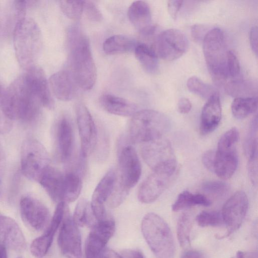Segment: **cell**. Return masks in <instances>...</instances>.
Here are the masks:
<instances>
[{
	"instance_id": "f1b7e54d",
	"label": "cell",
	"mask_w": 258,
	"mask_h": 258,
	"mask_svg": "<svg viewBox=\"0 0 258 258\" xmlns=\"http://www.w3.org/2000/svg\"><path fill=\"white\" fill-rule=\"evenodd\" d=\"M135 54L143 69L148 73L154 74L159 69V61L157 53L146 44H137Z\"/></svg>"
},
{
	"instance_id": "7402d4cb",
	"label": "cell",
	"mask_w": 258,
	"mask_h": 258,
	"mask_svg": "<svg viewBox=\"0 0 258 258\" xmlns=\"http://www.w3.org/2000/svg\"><path fill=\"white\" fill-rule=\"evenodd\" d=\"M127 16L132 25L142 35H149L154 32L151 10L146 2H134L128 8Z\"/></svg>"
},
{
	"instance_id": "8d00e7d4",
	"label": "cell",
	"mask_w": 258,
	"mask_h": 258,
	"mask_svg": "<svg viewBox=\"0 0 258 258\" xmlns=\"http://www.w3.org/2000/svg\"><path fill=\"white\" fill-rule=\"evenodd\" d=\"M186 86L191 92L204 98L208 99L215 92L211 86L205 83L196 76L188 78Z\"/></svg>"
},
{
	"instance_id": "6da1fadb",
	"label": "cell",
	"mask_w": 258,
	"mask_h": 258,
	"mask_svg": "<svg viewBox=\"0 0 258 258\" xmlns=\"http://www.w3.org/2000/svg\"><path fill=\"white\" fill-rule=\"evenodd\" d=\"M70 72L77 86L88 91L94 87L97 70L87 37L78 26L70 27L68 32Z\"/></svg>"
},
{
	"instance_id": "d6a6232c",
	"label": "cell",
	"mask_w": 258,
	"mask_h": 258,
	"mask_svg": "<svg viewBox=\"0 0 258 258\" xmlns=\"http://www.w3.org/2000/svg\"><path fill=\"white\" fill-rule=\"evenodd\" d=\"M72 218L78 226L87 225L91 227L97 222L90 203L84 199H82L78 202Z\"/></svg>"
},
{
	"instance_id": "277c9868",
	"label": "cell",
	"mask_w": 258,
	"mask_h": 258,
	"mask_svg": "<svg viewBox=\"0 0 258 258\" xmlns=\"http://www.w3.org/2000/svg\"><path fill=\"white\" fill-rule=\"evenodd\" d=\"M170 127L169 118L152 109L137 111L129 122L128 137L134 143H146L163 137Z\"/></svg>"
},
{
	"instance_id": "60d3db41",
	"label": "cell",
	"mask_w": 258,
	"mask_h": 258,
	"mask_svg": "<svg viewBox=\"0 0 258 258\" xmlns=\"http://www.w3.org/2000/svg\"><path fill=\"white\" fill-rule=\"evenodd\" d=\"M5 89L0 85V134H5L12 130L13 121L6 115L3 108V99Z\"/></svg>"
},
{
	"instance_id": "f35d334b",
	"label": "cell",
	"mask_w": 258,
	"mask_h": 258,
	"mask_svg": "<svg viewBox=\"0 0 258 258\" xmlns=\"http://www.w3.org/2000/svg\"><path fill=\"white\" fill-rule=\"evenodd\" d=\"M196 220L201 227L218 226L224 223L221 213L217 211H202Z\"/></svg>"
},
{
	"instance_id": "db71d44e",
	"label": "cell",
	"mask_w": 258,
	"mask_h": 258,
	"mask_svg": "<svg viewBox=\"0 0 258 258\" xmlns=\"http://www.w3.org/2000/svg\"><path fill=\"white\" fill-rule=\"evenodd\" d=\"M180 258H202V255L197 250H189L183 253Z\"/></svg>"
},
{
	"instance_id": "7bdbcfd3",
	"label": "cell",
	"mask_w": 258,
	"mask_h": 258,
	"mask_svg": "<svg viewBox=\"0 0 258 258\" xmlns=\"http://www.w3.org/2000/svg\"><path fill=\"white\" fill-rule=\"evenodd\" d=\"M227 69L228 76L235 78L240 74L239 61L233 52L228 50L227 54Z\"/></svg>"
},
{
	"instance_id": "f6af8a7d",
	"label": "cell",
	"mask_w": 258,
	"mask_h": 258,
	"mask_svg": "<svg viewBox=\"0 0 258 258\" xmlns=\"http://www.w3.org/2000/svg\"><path fill=\"white\" fill-rule=\"evenodd\" d=\"M257 156L249 158L247 164L248 176L251 183L255 187H256L257 185Z\"/></svg>"
},
{
	"instance_id": "5bb4252c",
	"label": "cell",
	"mask_w": 258,
	"mask_h": 258,
	"mask_svg": "<svg viewBox=\"0 0 258 258\" xmlns=\"http://www.w3.org/2000/svg\"><path fill=\"white\" fill-rule=\"evenodd\" d=\"M58 236V245L62 252L68 258H82L81 237L78 226L67 209Z\"/></svg>"
},
{
	"instance_id": "44dd1931",
	"label": "cell",
	"mask_w": 258,
	"mask_h": 258,
	"mask_svg": "<svg viewBox=\"0 0 258 258\" xmlns=\"http://www.w3.org/2000/svg\"><path fill=\"white\" fill-rule=\"evenodd\" d=\"M0 241L15 250L25 248L24 234L17 223L0 212Z\"/></svg>"
},
{
	"instance_id": "d6986e66",
	"label": "cell",
	"mask_w": 258,
	"mask_h": 258,
	"mask_svg": "<svg viewBox=\"0 0 258 258\" xmlns=\"http://www.w3.org/2000/svg\"><path fill=\"white\" fill-rule=\"evenodd\" d=\"M174 175L153 172L140 186L138 194L139 200L145 204L154 202L168 188Z\"/></svg>"
},
{
	"instance_id": "11a10c76",
	"label": "cell",
	"mask_w": 258,
	"mask_h": 258,
	"mask_svg": "<svg viewBox=\"0 0 258 258\" xmlns=\"http://www.w3.org/2000/svg\"><path fill=\"white\" fill-rule=\"evenodd\" d=\"M0 258H8L6 247L2 244H0Z\"/></svg>"
},
{
	"instance_id": "4dcf8cb0",
	"label": "cell",
	"mask_w": 258,
	"mask_h": 258,
	"mask_svg": "<svg viewBox=\"0 0 258 258\" xmlns=\"http://www.w3.org/2000/svg\"><path fill=\"white\" fill-rule=\"evenodd\" d=\"M211 204V200L205 195L201 194H192L185 190L179 194L172 206V210L173 211L176 212L197 205L207 207Z\"/></svg>"
},
{
	"instance_id": "836d02e7",
	"label": "cell",
	"mask_w": 258,
	"mask_h": 258,
	"mask_svg": "<svg viewBox=\"0 0 258 258\" xmlns=\"http://www.w3.org/2000/svg\"><path fill=\"white\" fill-rule=\"evenodd\" d=\"M253 85L245 80L235 79L225 85L227 93L229 95L237 97H248L254 92Z\"/></svg>"
},
{
	"instance_id": "9a60e30c",
	"label": "cell",
	"mask_w": 258,
	"mask_h": 258,
	"mask_svg": "<svg viewBox=\"0 0 258 258\" xmlns=\"http://www.w3.org/2000/svg\"><path fill=\"white\" fill-rule=\"evenodd\" d=\"M20 210L23 220L32 229L40 231L48 223L50 213L46 206L39 200L26 195L21 199Z\"/></svg>"
},
{
	"instance_id": "cb8c5ba5",
	"label": "cell",
	"mask_w": 258,
	"mask_h": 258,
	"mask_svg": "<svg viewBox=\"0 0 258 258\" xmlns=\"http://www.w3.org/2000/svg\"><path fill=\"white\" fill-rule=\"evenodd\" d=\"M48 83L52 93L60 100H71L76 95L78 86L70 72L63 70L53 74Z\"/></svg>"
},
{
	"instance_id": "f546056e",
	"label": "cell",
	"mask_w": 258,
	"mask_h": 258,
	"mask_svg": "<svg viewBox=\"0 0 258 258\" xmlns=\"http://www.w3.org/2000/svg\"><path fill=\"white\" fill-rule=\"evenodd\" d=\"M64 176L62 202L68 204L75 201L80 194L82 187V175L75 171L68 170Z\"/></svg>"
},
{
	"instance_id": "1f68e13d",
	"label": "cell",
	"mask_w": 258,
	"mask_h": 258,
	"mask_svg": "<svg viewBox=\"0 0 258 258\" xmlns=\"http://www.w3.org/2000/svg\"><path fill=\"white\" fill-rule=\"evenodd\" d=\"M256 97L235 98L231 104V111L237 119H243L254 113L257 110Z\"/></svg>"
},
{
	"instance_id": "f907efd6",
	"label": "cell",
	"mask_w": 258,
	"mask_h": 258,
	"mask_svg": "<svg viewBox=\"0 0 258 258\" xmlns=\"http://www.w3.org/2000/svg\"><path fill=\"white\" fill-rule=\"evenodd\" d=\"M249 42L253 52L257 55V28L256 26L253 27L249 33Z\"/></svg>"
},
{
	"instance_id": "484cf974",
	"label": "cell",
	"mask_w": 258,
	"mask_h": 258,
	"mask_svg": "<svg viewBox=\"0 0 258 258\" xmlns=\"http://www.w3.org/2000/svg\"><path fill=\"white\" fill-rule=\"evenodd\" d=\"M64 176L57 168L49 166L42 174L39 182L54 202H62Z\"/></svg>"
},
{
	"instance_id": "d4e9b609",
	"label": "cell",
	"mask_w": 258,
	"mask_h": 258,
	"mask_svg": "<svg viewBox=\"0 0 258 258\" xmlns=\"http://www.w3.org/2000/svg\"><path fill=\"white\" fill-rule=\"evenodd\" d=\"M27 77L42 106L49 109L54 106L50 88L44 72L39 67L35 66L25 73Z\"/></svg>"
},
{
	"instance_id": "30bf717a",
	"label": "cell",
	"mask_w": 258,
	"mask_h": 258,
	"mask_svg": "<svg viewBox=\"0 0 258 258\" xmlns=\"http://www.w3.org/2000/svg\"><path fill=\"white\" fill-rule=\"evenodd\" d=\"M142 168L138 154L131 146H124L120 151L116 177L119 184L130 191L138 182Z\"/></svg>"
},
{
	"instance_id": "ab89813d",
	"label": "cell",
	"mask_w": 258,
	"mask_h": 258,
	"mask_svg": "<svg viewBox=\"0 0 258 258\" xmlns=\"http://www.w3.org/2000/svg\"><path fill=\"white\" fill-rule=\"evenodd\" d=\"M202 190L206 193L216 197H222L229 190V185L222 181L212 180L206 181L202 184Z\"/></svg>"
},
{
	"instance_id": "ac0fdd59",
	"label": "cell",
	"mask_w": 258,
	"mask_h": 258,
	"mask_svg": "<svg viewBox=\"0 0 258 258\" xmlns=\"http://www.w3.org/2000/svg\"><path fill=\"white\" fill-rule=\"evenodd\" d=\"M116 181V172L110 169L99 182L93 192L90 203L93 214L97 221L107 219L105 204L114 189Z\"/></svg>"
},
{
	"instance_id": "7a4b0ae2",
	"label": "cell",
	"mask_w": 258,
	"mask_h": 258,
	"mask_svg": "<svg viewBox=\"0 0 258 258\" xmlns=\"http://www.w3.org/2000/svg\"><path fill=\"white\" fill-rule=\"evenodd\" d=\"M42 106L25 74L15 79L5 89L4 110L13 121L17 119L31 123L36 120Z\"/></svg>"
},
{
	"instance_id": "83f0119b",
	"label": "cell",
	"mask_w": 258,
	"mask_h": 258,
	"mask_svg": "<svg viewBox=\"0 0 258 258\" xmlns=\"http://www.w3.org/2000/svg\"><path fill=\"white\" fill-rule=\"evenodd\" d=\"M137 44L130 37L114 35L107 38L103 43V51L108 55L126 53L135 49Z\"/></svg>"
},
{
	"instance_id": "e575fe53",
	"label": "cell",
	"mask_w": 258,
	"mask_h": 258,
	"mask_svg": "<svg viewBox=\"0 0 258 258\" xmlns=\"http://www.w3.org/2000/svg\"><path fill=\"white\" fill-rule=\"evenodd\" d=\"M193 220L188 213H183L179 217L177 224V236L180 245L183 248L190 245V234Z\"/></svg>"
},
{
	"instance_id": "6f0895ef",
	"label": "cell",
	"mask_w": 258,
	"mask_h": 258,
	"mask_svg": "<svg viewBox=\"0 0 258 258\" xmlns=\"http://www.w3.org/2000/svg\"><path fill=\"white\" fill-rule=\"evenodd\" d=\"M244 253L241 251H238L235 255L232 258H244Z\"/></svg>"
},
{
	"instance_id": "ba28073f",
	"label": "cell",
	"mask_w": 258,
	"mask_h": 258,
	"mask_svg": "<svg viewBox=\"0 0 258 258\" xmlns=\"http://www.w3.org/2000/svg\"><path fill=\"white\" fill-rule=\"evenodd\" d=\"M239 134L236 127L225 132L219 140L215 153L214 172L220 178H230L236 171L238 165L236 145Z\"/></svg>"
},
{
	"instance_id": "2e32d148",
	"label": "cell",
	"mask_w": 258,
	"mask_h": 258,
	"mask_svg": "<svg viewBox=\"0 0 258 258\" xmlns=\"http://www.w3.org/2000/svg\"><path fill=\"white\" fill-rule=\"evenodd\" d=\"M91 227L85 243L86 258H96L105 248L115 231V223L112 219L107 218L97 221Z\"/></svg>"
},
{
	"instance_id": "9c48e42d",
	"label": "cell",
	"mask_w": 258,
	"mask_h": 258,
	"mask_svg": "<svg viewBox=\"0 0 258 258\" xmlns=\"http://www.w3.org/2000/svg\"><path fill=\"white\" fill-rule=\"evenodd\" d=\"M49 163L48 153L40 142L34 139L24 141L21 149V167L26 177L39 182Z\"/></svg>"
},
{
	"instance_id": "7dc6e473",
	"label": "cell",
	"mask_w": 258,
	"mask_h": 258,
	"mask_svg": "<svg viewBox=\"0 0 258 258\" xmlns=\"http://www.w3.org/2000/svg\"><path fill=\"white\" fill-rule=\"evenodd\" d=\"M215 153L212 150L205 152L202 156V162L205 167L209 171L214 172Z\"/></svg>"
},
{
	"instance_id": "bcb514c9",
	"label": "cell",
	"mask_w": 258,
	"mask_h": 258,
	"mask_svg": "<svg viewBox=\"0 0 258 258\" xmlns=\"http://www.w3.org/2000/svg\"><path fill=\"white\" fill-rule=\"evenodd\" d=\"M6 167V157L3 147L0 145V199L3 192V182Z\"/></svg>"
},
{
	"instance_id": "f5cc1de1",
	"label": "cell",
	"mask_w": 258,
	"mask_h": 258,
	"mask_svg": "<svg viewBox=\"0 0 258 258\" xmlns=\"http://www.w3.org/2000/svg\"><path fill=\"white\" fill-rule=\"evenodd\" d=\"M96 258H123L121 254H119L114 250L105 248Z\"/></svg>"
},
{
	"instance_id": "8992f818",
	"label": "cell",
	"mask_w": 258,
	"mask_h": 258,
	"mask_svg": "<svg viewBox=\"0 0 258 258\" xmlns=\"http://www.w3.org/2000/svg\"><path fill=\"white\" fill-rule=\"evenodd\" d=\"M141 229L145 239L157 258H173L174 240L164 219L156 214L148 213L142 220Z\"/></svg>"
},
{
	"instance_id": "603a6c76",
	"label": "cell",
	"mask_w": 258,
	"mask_h": 258,
	"mask_svg": "<svg viewBox=\"0 0 258 258\" xmlns=\"http://www.w3.org/2000/svg\"><path fill=\"white\" fill-rule=\"evenodd\" d=\"M222 114L220 99L215 92L208 99L203 107L200 121V132L203 135H208L218 126Z\"/></svg>"
},
{
	"instance_id": "4316f807",
	"label": "cell",
	"mask_w": 258,
	"mask_h": 258,
	"mask_svg": "<svg viewBox=\"0 0 258 258\" xmlns=\"http://www.w3.org/2000/svg\"><path fill=\"white\" fill-rule=\"evenodd\" d=\"M99 102L104 110L114 115L132 116L137 111L138 107L134 103L110 94L102 95Z\"/></svg>"
},
{
	"instance_id": "4fadbf2b",
	"label": "cell",
	"mask_w": 258,
	"mask_h": 258,
	"mask_svg": "<svg viewBox=\"0 0 258 258\" xmlns=\"http://www.w3.org/2000/svg\"><path fill=\"white\" fill-rule=\"evenodd\" d=\"M248 207V198L243 191H237L226 202L221 214L227 232L221 238L228 236L240 227Z\"/></svg>"
},
{
	"instance_id": "8fae6325",
	"label": "cell",
	"mask_w": 258,
	"mask_h": 258,
	"mask_svg": "<svg viewBox=\"0 0 258 258\" xmlns=\"http://www.w3.org/2000/svg\"><path fill=\"white\" fill-rule=\"evenodd\" d=\"M155 44L160 57L164 60L171 61L178 58L186 52L188 41L180 30L169 29L158 35Z\"/></svg>"
},
{
	"instance_id": "e0dca14e",
	"label": "cell",
	"mask_w": 258,
	"mask_h": 258,
	"mask_svg": "<svg viewBox=\"0 0 258 258\" xmlns=\"http://www.w3.org/2000/svg\"><path fill=\"white\" fill-rule=\"evenodd\" d=\"M68 204L61 202L58 203L50 223L41 236L32 242L30 250L36 258H42L47 253L53 241L54 235L63 219L68 208Z\"/></svg>"
},
{
	"instance_id": "ffe728a7",
	"label": "cell",
	"mask_w": 258,
	"mask_h": 258,
	"mask_svg": "<svg viewBox=\"0 0 258 258\" xmlns=\"http://www.w3.org/2000/svg\"><path fill=\"white\" fill-rule=\"evenodd\" d=\"M56 140L60 160L67 164L73 157L74 135L72 123L65 116L60 118L57 122Z\"/></svg>"
},
{
	"instance_id": "ee69618b",
	"label": "cell",
	"mask_w": 258,
	"mask_h": 258,
	"mask_svg": "<svg viewBox=\"0 0 258 258\" xmlns=\"http://www.w3.org/2000/svg\"><path fill=\"white\" fill-rule=\"evenodd\" d=\"M210 30L204 25L195 24L191 27V35L192 39L197 43L203 42L204 39Z\"/></svg>"
},
{
	"instance_id": "3957f363",
	"label": "cell",
	"mask_w": 258,
	"mask_h": 258,
	"mask_svg": "<svg viewBox=\"0 0 258 258\" xmlns=\"http://www.w3.org/2000/svg\"><path fill=\"white\" fill-rule=\"evenodd\" d=\"M16 56L22 67L28 70L36 66L42 46L41 32L33 19L24 17L17 21L13 34Z\"/></svg>"
},
{
	"instance_id": "681fc988",
	"label": "cell",
	"mask_w": 258,
	"mask_h": 258,
	"mask_svg": "<svg viewBox=\"0 0 258 258\" xmlns=\"http://www.w3.org/2000/svg\"><path fill=\"white\" fill-rule=\"evenodd\" d=\"M191 103L188 99L182 97L178 100L177 108L180 113L182 114L188 113L191 110Z\"/></svg>"
},
{
	"instance_id": "680465c9",
	"label": "cell",
	"mask_w": 258,
	"mask_h": 258,
	"mask_svg": "<svg viewBox=\"0 0 258 258\" xmlns=\"http://www.w3.org/2000/svg\"><path fill=\"white\" fill-rule=\"evenodd\" d=\"M19 258H21V257H19Z\"/></svg>"
},
{
	"instance_id": "52a82bcc",
	"label": "cell",
	"mask_w": 258,
	"mask_h": 258,
	"mask_svg": "<svg viewBox=\"0 0 258 258\" xmlns=\"http://www.w3.org/2000/svg\"><path fill=\"white\" fill-rule=\"evenodd\" d=\"M142 156L153 172L174 175L177 162L170 142L162 137L144 143L141 149Z\"/></svg>"
},
{
	"instance_id": "74e56055",
	"label": "cell",
	"mask_w": 258,
	"mask_h": 258,
	"mask_svg": "<svg viewBox=\"0 0 258 258\" xmlns=\"http://www.w3.org/2000/svg\"><path fill=\"white\" fill-rule=\"evenodd\" d=\"M84 1H60L59 6L64 15L70 19L78 20L83 13Z\"/></svg>"
},
{
	"instance_id": "b9f144b4",
	"label": "cell",
	"mask_w": 258,
	"mask_h": 258,
	"mask_svg": "<svg viewBox=\"0 0 258 258\" xmlns=\"http://www.w3.org/2000/svg\"><path fill=\"white\" fill-rule=\"evenodd\" d=\"M83 12L90 21L100 22L102 20V14L97 6L92 1H84Z\"/></svg>"
},
{
	"instance_id": "c3c4849f",
	"label": "cell",
	"mask_w": 258,
	"mask_h": 258,
	"mask_svg": "<svg viewBox=\"0 0 258 258\" xmlns=\"http://www.w3.org/2000/svg\"><path fill=\"white\" fill-rule=\"evenodd\" d=\"M183 1L179 0L168 1L167 9L169 14L173 20H176L178 13L183 5Z\"/></svg>"
},
{
	"instance_id": "5b68a950",
	"label": "cell",
	"mask_w": 258,
	"mask_h": 258,
	"mask_svg": "<svg viewBox=\"0 0 258 258\" xmlns=\"http://www.w3.org/2000/svg\"><path fill=\"white\" fill-rule=\"evenodd\" d=\"M203 52L209 72L214 83L223 85L228 77L226 39L218 28L210 30L203 41Z\"/></svg>"
},
{
	"instance_id": "d590c367",
	"label": "cell",
	"mask_w": 258,
	"mask_h": 258,
	"mask_svg": "<svg viewBox=\"0 0 258 258\" xmlns=\"http://www.w3.org/2000/svg\"><path fill=\"white\" fill-rule=\"evenodd\" d=\"M244 150L248 158L257 156V117L251 120L244 142Z\"/></svg>"
},
{
	"instance_id": "816d5d0a",
	"label": "cell",
	"mask_w": 258,
	"mask_h": 258,
	"mask_svg": "<svg viewBox=\"0 0 258 258\" xmlns=\"http://www.w3.org/2000/svg\"><path fill=\"white\" fill-rule=\"evenodd\" d=\"M123 258H145L143 253L139 250L127 249L120 254Z\"/></svg>"
},
{
	"instance_id": "7c38bea8",
	"label": "cell",
	"mask_w": 258,
	"mask_h": 258,
	"mask_svg": "<svg viewBox=\"0 0 258 258\" xmlns=\"http://www.w3.org/2000/svg\"><path fill=\"white\" fill-rule=\"evenodd\" d=\"M77 123L81 141V154L84 158L95 150L98 141L97 128L94 119L87 108L82 103L75 107Z\"/></svg>"
},
{
	"instance_id": "9f6ffc18",
	"label": "cell",
	"mask_w": 258,
	"mask_h": 258,
	"mask_svg": "<svg viewBox=\"0 0 258 258\" xmlns=\"http://www.w3.org/2000/svg\"><path fill=\"white\" fill-rule=\"evenodd\" d=\"M244 258H257L256 252H250L247 254L244 253Z\"/></svg>"
}]
</instances>
